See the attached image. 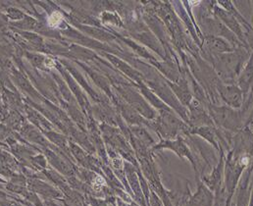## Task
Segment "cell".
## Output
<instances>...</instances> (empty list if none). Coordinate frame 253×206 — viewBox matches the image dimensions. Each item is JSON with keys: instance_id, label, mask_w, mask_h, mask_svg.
<instances>
[{"instance_id": "obj_2", "label": "cell", "mask_w": 253, "mask_h": 206, "mask_svg": "<svg viewBox=\"0 0 253 206\" xmlns=\"http://www.w3.org/2000/svg\"><path fill=\"white\" fill-rule=\"evenodd\" d=\"M222 96L231 106L239 107L241 104V92L236 86H224Z\"/></svg>"}, {"instance_id": "obj_3", "label": "cell", "mask_w": 253, "mask_h": 206, "mask_svg": "<svg viewBox=\"0 0 253 206\" xmlns=\"http://www.w3.org/2000/svg\"><path fill=\"white\" fill-rule=\"evenodd\" d=\"M208 43L210 45V47L214 49V50L219 51V52H224L229 50V46L224 40L217 38H211L208 40Z\"/></svg>"}, {"instance_id": "obj_5", "label": "cell", "mask_w": 253, "mask_h": 206, "mask_svg": "<svg viewBox=\"0 0 253 206\" xmlns=\"http://www.w3.org/2000/svg\"><path fill=\"white\" fill-rule=\"evenodd\" d=\"M44 64H45L46 67L52 68L53 66H54V61H53L52 59H50V58H46V59H45V61H44Z\"/></svg>"}, {"instance_id": "obj_1", "label": "cell", "mask_w": 253, "mask_h": 206, "mask_svg": "<svg viewBox=\"0 0 253 206\" xmlns=\"http://www.w3.org/2000/svg\"><path fill=\"white\" fill-rule=\"evenodd\" d=\"M211 113L217 123L227 129H235V127H238L239 117L231 109H228L226 107H211Z\"/></svg>"}, {"instance_id": "obj_4", "label": "cell", "mask_w": 253, "mask_h": 206, "mask_svg": "<svg viewBox=\"0 0 253 206\" xmlns=\"http://www.w3.org/2000/svg\"><path fill=\"white\" fill-rule=\"evenodd\" d=\"M61 19H62V16L59 12H54V13L51 14V16L48 19V25L50 27L54 28L59 25V23L61 22Z\"/></svg>"}]
</instances>
